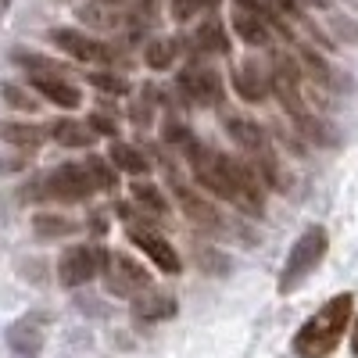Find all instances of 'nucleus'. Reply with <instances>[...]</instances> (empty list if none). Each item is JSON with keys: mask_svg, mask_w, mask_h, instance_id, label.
<instances>
[{"mask_svg": "<svg viewBox=\"0 0 358 358\" xmlns=\"http://www.w3.org/2000/svg\"><path fill=\"white\" fill-rule=\"evenodd\" d=\"M326 248H330V236H326L322 226H312L297 236V244L287 255V265L280 273V294H290L294 287H301V280L308 273H315V265L326 258Z\"/></svg>", "mask_w": 358, "mask_h": 358, "instance_id": "nucleus-3", "label": "nucleus"}, {"mask_svg": "<svg viewBox=\"0 0 358 358\" xmlns=\"http://www.w3.org/2000/svg\"><path fill=\"white\" fill-rule=\"evenodd\" d=\"M233 29L241 33V40L244 43H251V47H265L268 43V25H265V18H262V11H236L233 15Z\"/></svg>", "mask_w": 358, "mask_h": 358, "instance_id": "nucleus-15", "label": "nucleus"}, {"mask_svg": "<svg viewBox=\"0 0 358 358\" xmlns=\"http://www.w3.org/2000/svg\"><path fill=\"white\" fill-rule=\"evenodd\" d=\"M83 165V172H86V179H90V187L94 190H104V194H111L115 190V169L104 162V158H86V162H79Z\"/></svg>", "mask_w": 358, "mask_h": 358, "instance_id": "nucleus-21", "label": "nucleus"}, {"mask_svg": "<svg viewBox=\"0 0 358 358\" xmlns=\"http://www.w3.org/2000/svg\"><path fill=\"white\" fill-rule=\"evenodd\" d=\"M172 57H176V40H155L151 47H147V54H143V62L151 65V69H169L172 65Z\"/></svg>", "mask_w": 358, "mask_h": 358, "instance_id": "nucleus-24", "label": "nucleus"}, {"mask_svg": "<svg viewBox=\"0 0 358 358\" xmlns=\"http://www.w3.org/2000/svg\"><path fill=\"white\" fill-rule=\"evenodd\" d=\"M50 133L65 147H86L90 140H94V129H90L86 122H72V118H57V122L50 126Z\"/></svg>", "mask_w": 358, "mask_h": 358, "instance_id": "nucleus-18", "label": "nucleus"}, {"mask_svg": "<svg viewBox=\"0 0 358 358\" xmlns=\"http://www.w3.org/2000/svg\"><path fill=\"white\" fill-rule=\"evenodd\" d=\"M33 190H43L40 197H62V201H83L90 190V179H86V172H83V165L79 162H69V165H62V169H54V172H47L40 183L33 187Z\"/></svg>", "mask_w": 358, "mask_h": 358, "instance_id": "nucleus-5", "label": "nucleus"}, {"mask_svg": "<svg viewBox=\"0 0 358 358\" xmlns=\"http://www.w3.org/2000/svg\"><path fill=\"white\" fill-rule=\"evenodd\" d=\"M15 62L22 65V69H33L36 76H69L65 72V65H57V62H47V57H36V54H15Z\"/></svg>", "mask_w": 358, "mask_h": 358, "instance_id": "nucleus-25", "label": "nucleus"}, {"mask_svg": "<svg viewBox=\"0 0 358 358\" xmlns=\"http://www.w3.org/2000/svg\"><path fill=\"white\" fill-rule=\"evenodd\" d=\"M190 43H194L197 50H212V54H226V50H229V40H226V33H222L219 22H204L197 33L190 36Z\"/></svg>", "mask_w": 358, "mask_h": 358, "instance_id": "nucleus-20", "label": "nucleus"}, {"mask_svg": "<svg viewBox=\"0 0 358 358\" xmlns=\"http://www.w3.org/2000/svg\"><path fill=\"white\" fill-rule=\"evenodd\" d=\"M133 315L140 322H162V319H172L176 315V297L165 294V290H151L147 287L143 294L133 297Z\"/></svg>", "mask_w": 358, "mask_h": 358, "instance_id": "nucleus-11", "label": "nucleus"}, {"mask_svg": "<svg viewBox=\"0 0 358 358\" xmlns=\"http://www.w3.org/2000/svg\"><path fill=\"white\" fill-rule=\"evenodd\" d=\"M126 233H129V241H133L136 248H143L147 255L155 258V265L162 268V273H179V255H176V251H172V248L162 241L158 233H151L147 226L140 229L136 222H129V226H126Z\"/></svg>", "mask_w": 358, "mask_h": 358, "instance_id": "nucleus-10", "label": "nucleus"}, {"mask_svg": "<svg viewBox=\"0 0 358 358\" xmlns=\"http://www.w3.org/2000/svg\"><path fill=\"white\" fill-rule=\"evenodd\" d=\"M0 94H4V101L11 104V108H22V111H36L40 104H36V97H29L25 90H18V86H0Z\"/></svg>", "mask_w": 358, "mask_h": 358, "instance_id": "nucleus-27", "label": "nucleus"}, {"mask_svg": "<svg viewBox=\"0 0 358 358\" xmlns=\"http://www.w3.org/2000/svg\"><path fill=\"white\" fill-rule=\"evenodd\" d=\"M108 4H111V0H108ZM115 4H122V0H115ZM136 4H147V0H136Z\"/></svg>", "mask_w": 358, "mask_h": 358, "instance_id": "nucleus-34", "label": "nucleus"}, {"mask_svg": "<svg viewBox=\"0 0 358 358\" xmlns=\"http://www.w3.org/2000/svg\"><path fill=\"white\" fill-rule=\"evenodd\" d=\"M90 83H94L97 90H108V94H126V90H129V83H126V79H118V76H111V72H97V76H90Z\"/></svg>", "mask_w": 358, "mask_h": 358, "instance_id": "nucleus-28", "label": "nucleus"}, {"mask_svg": "<svg viewBox=\"0 0 358 358\" xmlns=\"http://www.w3.org/2000/svg\"><path fill=\"white\" fill-rule=\"evenodd\" d=\"M8 344L15 358H40L43 351V319L40 315H25L8 330Z\"/></svg>", "mask_w": 358, "mask_h": 358, "instance_id": "nucleus-9", "label": "nucleus"}, {"mask_svg": "<svg viewBox=\"0 0 358 358\" xmlns=\"http://www.w3.org/2000/svg\"><path fill=\"white\" fill-rule=\"evenodd\" d=\"M79 18L90 22V25H97V29H118L126 22H140L136 11H122V8H111V4H83Z\"/></svg>", "mask_w": 358, "mask_h": 358, "instance_id": "nucleus-13", "label": "nucleus"}, {"mask_svg": "<svg viewBox=\"0 0 358 358\" xmlns=\"http://www.w3.org/2000/svg\"><path fill=\"white\" fill-rule=\"evenodd\" d=\"M226 133L236 136V143L248 147V151L265 155V133H262L255 122H248V118H226Z\"/></svg>", "mask_w": 358, "mask_h": 358, "instance_id": "nucleus-16", "label": "nucleus"}, {"mask_svg": "<svg viewBox=\"0 0 358 358\" xmlns=\"http://www.w3.org/2000/svg\"><path fill=\"white\" fill-rule=\"evenodd\" d=\"M208 4H215V0H169V11H172V18H179V22H187V18H194L201 8H208Z\"/></svg>", "mask_w": 358, "mask_h": 358, "instance_id": "nucleus-26", "label": "nucleus"}, {"mask_svg": "<svg viewBox=\"0 0 358 358\" xmlns=\"http://www.w3.org/2000/svg\"><path fill=\"white\" fill-rule=\"evenodd\" d=\"M351 308H355V297L351 294H337L330 297L301 330L294 337V351L301 358H326L344 337L348 330V319H351Z\"/></svg>", "mask_w": 358, "mask_h": 358, "instance_id": "nucleus-2", "label": "nucleus"}, {"mask_svg": "<svg viewBox=\"0 0 358 358\" xmlns=\"http://www.w3.org/2000/svg\"><path fill=\"white\" fill-rule=\"evenodd\" d=\"M0 140L18 143V147H36L43 140V129L36 126H18V122H0Z\"/></svg>", "mask_w": 358, "mask_h": 358, "instance_id": "nucleus-23", "label": "nucleus"}, {"mask_svg": "<svg viewBox=\"0 0 358 358\" xmlns=\"http://www.w3.org/2000/svg\"><path fill=\"white\" fill-rule=\"evenodd\" d=\"M133 201H136V208H143L147 219H162V215L169 212V201H165L162 190L151 187V183H136V187H133Z\"/></svg>", "mask_w": 358, "mask_h": 358, "instance_id": "nucleus-19", "label": "nucleus"}, {"mask_svg": "<svg viewBox=\"0 0 358 358\" xmlns=\"http://www.w3.org/2000/svg\"><path fill=\"white\" fill-rule=\"evenodd\" d=\"M351 351L358 355V319H355V330H351Z\"/></svg>", "mask_w": 358, "mask_h": 358, "instance_id": "nucleus-33", "label": "nucleus"}, {"mask_svg": "<svg viewBox=\"0 0 358 358\" xmlns=\"http://www.w3.org/2000/svg\"><path fill=\"white\" fill-rule=\"evenodd\" d=\"M104 280H108V290L115 294V297H133L136 294H143L147 287H151V276L143 273V265L140 262H133L129 255H122V251H111V255H104Z\"/></svg>", "mask_w": 358, "mask_h": 358, "instance_id": "nucleus-4", "label": "nucleus"}, {"mask_svg": "<svg viewBox=\"0 0 358 358\" xmlns=\"http://www.w3.org/2000/svg\"><path fill=\"white\" fill-rule=\"evenodd\" d=\"M50 40L62 47L65 54H72L76 62H86V65H108V62H115L111 47H104L94 36H83L79 29H50Z\"/></svg>", "mask_w": 358, "mask_h": 358, "instance_id": "nucleus-6", "label": "nucleus"}, {"mask_svg": "<svg viewBox=\"0 0 358 358\" xmlns=\"http://www.w3.org/2000/svg\"><path fill=\"white\" fill-rule=\"evenodd\" d=\"M179 90L194 101V104H219L222 101V79L219 72L204 69V65H190L183 69V76H179Z\"/></svg>", "mask_w": 358, "mask_h": 358, "instance_id": "nucleus-8", "label": "nucleus"}, {"mask_svg": "<svg viewBox=\"0 0 358 358\" xmlns=\"http://www.w3.org/2000/svg\"><path fill=\"white\" fill-rule=\"evenodd\" d=\"M33 83V90H40V94L50 101V104H57V108H79V101H83V94L72 86V83H65V79H54V76H33L29 79Z\"/></svg>", "mask_w": 358, "mask_h": 358, "instance_id": "nucleus-12", "label": "nucleus"}, {"mask_svg": "<svg viewBox=\"0 0 358 358\" xmlns=\"http://www.w3.org/2000/svg\"><path fill=\"white\" fill-rule=\"evenodd\" d=\"M101 265H104V251L101 248H72L62 258V265H57V276H62L65 287H83V283H90L101 273Z\"/></svg>", "mask_w": 358, "mask_h": 358, "instance_id": "nucleus-7", "label": "nucleus"}, {"mask_svg": "<svg viewBox=\"0 0 358 358\" xmlns=\"http://www.w3.org/2000/svg\"><path fill=\"white\" fill-rule=\"evenodd\" d=\"M233 86H236V94H241L244 101H262V97H268V79L262 76L258 62H248V65L236 69Z\"/></svg>", "mask_w": 358, "mask_h": 358, "instance_id": "nucleus-14", "label": "nucleus"}, {"mask_svg": "<svg viewBox=\"0 0 358 358\" xmlns=\"http://www.w3.org/2000/svg\"><path fill=\"white\" fill-rule=\"evenodd\" d=\"M36 229H40V233H72L76 226H72L69 219H50V215H40V219H36Z\"/></svg>", "mask_w": 358, "mask_h": 358, "instance_id": "nucleus-29", "label": "nucleus"}, {"mask_svg": "<svg viewBox=\"0 0 358 358\" xmlns=\"http://www.w3.org/2000/svg\"><path fill=\"white\" fill-rule=\"evenodd\" d=\"M90 129H97V133H104V136H118V126H115V118H104V115H94L86 122Z\"/></svg>", "mask_w": 358, "mask_h": 358, "instance_id": "nucleus-30", "label": "nucleus"}, {"mask_svg": "<svg viewBox=\"0 0 358 358\" xmlns=\"http://www.w3.org/2000/svg\"><path fill=\"white\" fill-rule=\"evenodd\" d=\"M165 136H169V140H179V143H183V140H187L190 133H187L183 126H169V129H165Z\"/></svg>", "mask_w": 358, "mask_h": 358, "instance_id": "nucleus-31", "label": "nucleus"}, {"mask_svg": "<svg viewBox=\"0 0 358 358\" xmlns=\"http://www.w3.org/2000/svg\"><path fill=\"white\" fill-rule=\"evenodd\" d=\"M111 162L122 169V172H133V176L151 169V165H147V158H143V151H136V147H129V143H111Z\"/></svg>", "mask_w": 358, "mask_h": 358, "instance_id": "nucleus-22", "label": "nucleus"}, {"mask_svg": "<svg viewBox=\"0 0 358 358\" xmlns=\"http://www.w3.org/2000/svg\"><path fill=\"white\" fill-rule=\"evenodd\" d=\"M190 162H194V176L201 179V187H208L222 201L244 208V212H251V215L262 212L258 169H251L244 162H233L219 151H208V147H197V143H190Z\"/></svg>", "mask_w": 358, "mask_h": 358, "instance_id": "nucleus-1", "label": "nucleus"}, {"mask_svg": "<svg viewBox=\"0 0 358 358\" xmlns=\"http://www.w3.org/2000/svg\"><path fill=\"white\" fill-rule=\"evenodd\" d=\"M176 194H179V204H183L187 208V215L194 219V222H201V226H219V212H215V208L212 204H208V201H201L194 190H187V187H176Z\"/></svg>", "mask_w": 358, "mask_h": 358, "instance_id": "nucleus-17", "label": "nucleus"}, {"mask_svg": "<svg viewBox=\"0 0 358 358\" xmlns=\"http://www.w3.org/2000/svg\"><path fill=\"white\" fill-rule=\"evenodd\" d=\"M294 4H308V8H326L330 0H294Z\"/></svg>", "mask_w": 358, "mask_h": 358, "instance_id": "nucleus-32", "label": "nucleus"}]
</instances>
